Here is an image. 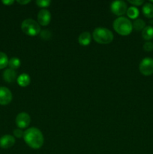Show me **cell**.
Instances as JSON below:
<instances>
[{
	"label": "cell",
	"mask_w": 153,
	"mask_h": 154,
	"mask_svg": "<svg viewBox=\"0 0 153 154\" xmlns=\"http://www.w3.org/2000/svg\"><path fill=\"white\" fill-rule=\"evenodd\" d=\"M111 11L117 16H121L127 12V4L123 1H115L111 4Z\"/></svg>",
	"instance_id": "6"
},
{
	"label": "cell",
	"mask_w": 153,
	"mask_h": 154,
	"mask_svg": "<svg viewBox=\"0 0 153 154\" xmlns=\"http://www.w3.org/2000/svg\"><path fill=\"white\" fill-rule=\"evenodd\" d=\"M31 122V118L28 114L26 112H21L17 114L16 117V124L20 129H26L28 127Z\"/></svg>",
	"instance_id": "7"
},
{
	"label": "cell",
	"mask_w": 153,
	"mask_h": 154,
	"mask_svg": "<svg viewBox=\"0 0 153 154\" xmlns=\"http://www.w3.org/2000/svg\"><path fill=\"white\" fill-rule=\"evenodd\" d=\"M31 1H29V0H26V1H17V2L20 5H26L29 3Z\"/></svg>",
	"instance_id": "26"
},
{
	"label": "cell",
	"mask_w": 153,
	"mask_h": 154,
	"mask_svg": "<svg viewBox=\"0 0 153 154\" xmlns=\"http://www.w3.org/2000/svg\"><path fill=\"white\" fill-rule=\"evenodd\" d=\"M21 29L28 36H36L40 32V25L32 19H26L22 21Z\"/></svg>",
	"instance_id": "4"
},
{
	"label": "cell",
	"mask_w": 153,
	"mask_h": 154,
	"mask_svg": "<svg viewBox=\"0 0 153 154\" xmlns=\"http://www.w3.org/2000/svg\"><path fill=\"white\" fill-rule=\"evenodd\" d=\"M113 29L118 34L121 35H128L132 32V23L128 18L120 17L113 22Z\"/></svg>",
	"instance_id": "3"
},
{
	"label": "cell",
	"mask_w": 153,
	"mask_h": 154,
	"mask_svg": "<svg viewBox=\"0 0 153 154\" xmlns=\"http://www.w3.org/2000/svg\"><path fill=\"white\" fill-rule=\"evenodd\" d=\"M128 2L130 4L133 5L135 7V6H140L141 5H142L144 3V1H142V0H134V1H130V0H129Z\"/></svg>",
	"instance_id": "24"
},
{
	"label": "cell",
	"mask_w": 153,
	"mask_h": 154,
	"mask_svg": "<svg viewBox=\"0 0 153 154\" xmlns=\"http://www.w3.org/2000/svg\"><path fill=\"white\" fill-rule=\"evenodd\" d=\"M38 24L41 26H47L51 20V14L46 9H42L38 14Z\"/></svg>",
	"instance_id": "9"
},
{
	"label": "cell",
	"mask_w": 153,
	"mask_h": 154,
	"mask_svg": "<svg viewBox=\"0 0 153 154\" xmlns=\"http://www.w3.org/2000/svg\"><path fill=\"white\" fill-rule=\"evenodd\" d=\"M91 35L88 32H84L81 33L80 35L79 38H78V42L82 46H87V45H88L91 43Z\"/></svg>",
	"instance_id": "12"
},
{
	"label": "cell",
	"mask_w": 153,
	"mask_h": 154,
	"mask_svg": "<svg viewBox=\"0 0 153 154\" xmlns=\"http://www.w3.org/2000/svg\"><path fill=\"white\" fill-rule=\"evenodd\" d=\"M8 58L4 53L0 52V69L5 68L8 65Z\"/></svg>",
	"instance_id": "19"
},
{
	"label": "cell",
	"mask_w": 153,
	"mask_h": 154,
	"mask_svg": "<svg viewBox=\"0 0 153 154\" xmlns=\"http://www.w3.org/2000/svg\"><path fill=\"white\" fill-rule=\"evenodd\" d=\"M36 4L38 7L47 8L51 4V1H50V0H38V1H36Z\"/></svg>",
	"instance_id": "20"
},
{
	"label": "cell",
	"mask_w": 153,
	"mask_h": 154,
	"mask_svg": "<svg viewBox=\"0 0 153 154\" xmlns=\"http://www.w3.org/2000/svg\"><path fill=\"white\" fill-rule=\"evenodd\" d=\"M20 65V59L16 58V57H12V58L10 59L8 61V66H10V69H13V70L19 69Z\"/></svg>",
	"instance_id": "17"
},
{
	"label": "cell",
	"mask_w": 153,
	"mask_h": 154,
	"mask_svg": "<svg viewBox=\"0 0 153 154\" xmlns=\"http://www.w3.org/2000/svg\"><path fill=\"white\" fill-rule=\"evenodd\" d=\"M14 1H13V0H9V1H2V3L4 5H10L14 4Z\"/></svg>",
	"instance_id": "25"
},
{
	"label": "cell",
	"mask_w": 153,
	"mask_h": 154,
	"mask_svg": "<svg viewBox=\"0 0 153 154\" xmlns=\"http://www.w3.org/2000/svg\"><path fill=\"white\" fill-rule=\"evenodd\" d=\"M23 134L24 132L20 129H16L14 130V135L17 138H21L22 137H23Z\"/></svg>",
	"instance_id": "23"
},
{
	"label": "cell",
	"mask_w": 153,
	"mask_h": 154,
	"mask_svg": "<svg viewBox=\"0 0 153 154\" xmlns=\"http://www.w3.org/2000/svg\"><path fill=\"white\" fill-rule=\"evenodd\" d=\"M16 81L19 86L22 87H26L29 85L30 84V77L27 74H22L16 78Z\"/></svg>",
	"instance_id": "13"
},
{
	"label": "cell",
	"mask_w": 153,
	"mask_h": 154,
	"mask_svg": "<svg viewBox=\"0 0 153 154\" xmlns=\"http://www.w3.org/2000/svg\"><path fill=\"white\" fill-rule=\"evenodd\" d=\"M142 14L147 18H153V5L150 3H146L142 6Z\"/></svg>",
	"instance_id": "14"
},
{
	"label": "cell",
	"mask_w": 153,
	"mask_h": 154,
	"mask_svg": "<svg viewBox=\"0 0 153 154\" xmlns=\"http://www.w3.org/2000/svg\"><path fill=\"white\" fill-rule=\"evenodd\" d=\"M142 36L145 40L149 41L153 38V27L151 26H147L142 29Z\"/></svg>",
	"instance_id": "15"
},
{
	"label": "cell",
	"mask_w": 153,
	"mask_h": 154,
	"mask_svg": "<svg viewBox=\"0 0 153 154\" xmlns=\"http://www.w3.org/2000/svg\"><path fill=\"white\" fill-rule=\"evenodd\" d=\"M132 26L136 31H140V30H142L145 28L146 23L144 20H142V19H136L135 20L134 23L132 24Z\"/></svg>",
	"instance_id": "18"
},
{
	"label": "cell",
	"mask_w": 153,
	"mask_h": 154,
	"mask_svg": "<svg viewBox=\"0 0 153 154\" xmlns=\"http://www.w3.org/2000/svg\"><path fill=\"white\" fill-rule=\"evenodd\" d=\"M23 139L28 146L32 149H39L44 144V135L40 129L32 127L26 129L23 134Z\"/></svg>",
	"instance_id": "1"
},
{
	"label": "cell",
	"mask_w": 153,
	"mask_h": 154,
	"mask_svg": "<svg viewBox=\"0 0 153 154\" xmlns=\"http://www.w3.org/2000/svg\"><path fill=\"white\" fill-rule=\"evenodd\" d=\"M12 100V93L8 88L0 87V105H8Z\"/></svg>",
	"instance_id": "8"
},
{
	"label": "cell",
	"mask_w": 153,
	"mask_h": 154,
	"mask_svg": "<svg viewBox=\"0 0 153 154\" xmlns=\"http://www.w3.org/2000/svg\"><path fill=\"white\" fill-rule=\"evenodd\" d=\"M127 15L129 18L130 19H136L139 16V10L138 8H136V7H134V6H131L129 8H128L127 10Z\"/></svg>",
	"instance_id": "16"
},
{
	"label": "cell",
	"mask_w": 153,
	"mask_h": 154,
	"mask_svg": "<svg viewBox=\"0 0 153 154\" xmlns=\"http://www.w3.org/2000/svg\"><path fill=\"white\" fill-rule=\"evenodd\" d=\"M143 49L146 51H152L153 50V43L150 42H146L143 45Z\"/></svg>",
	"instance_id": "22"
},
{
	"label": "cell",
	"mask_w": 153,
	"mask_h": 154,
	"mask_svg": "<svg viewBox=\"0 0 153 154\" xmlns=\"http://www.w3.org/2000/svg\"><path fill=\"white\" fill-rule=\"evenodd\" d=\"M40 38L44 40H49L51 37V33L50 32L48 31V30H43V31H40Z\"/></svg>",
	"instance_id": "21"
},
{
	"label": "cell",
	"mask_w": 153,
	"mask_h": 154,
	"mask_svg": "<svg viewBox=\"0 0 153 154\" xmlns=\"http://www.w3.org/2000/svg\"><path fill=\"white\" fill-rule=\"evenodd\" d=\"M94 40L98 44L106 45L110 44L113 40V34L110 29L104 27H98L94 30L92 33Z\"/></svg>",
	"instance_id": "2"
},
{
	"label": "cell",
	"mask_w": 153,
	"mask_h": 154,
	"mask_svg": "<svg viewBox=\"0 0 153 154\" xmlns=\"http://www.w3.org/2000/svg\"><path fill=\"white\" fill-rule=\"evenodd\" d=\"M3 79L8 83H13L16 80V74L14 70L8 69L3 72Z\"/></svg>",
	"instance_id": "11"
},
{
	"label": "cell",
	"mask_w": 153,
	"mask_h": 154,
	"mask_svg": "<svg viewBox=\"0 0 153 154\" xmlns=\"http://www.w3.org/2000/svg\"><path fill=\"white\" fill-rule=\"evenodd\" d=\"M15 144L14 137L10 135H3L0 138V147L3 149H8L13 147Z\"/></svg>",
	"instance_id": "10"
},
{
	"label": "cell",
	"mask_w": 153,
	"mask_h": 154,
	"mask_svg": "<svg viewBox=\"0 0 153 154\" xmlns=\"http://www.w3.org/2000/svg\"><path fill=\"white\" fill-rule=\"evenodd\" d=\"M140 72L145 76H149L153 74V59L150 57L144 58L139 66Z\"/></svg>",
	"instance_id": "5"
}]
</instances>
